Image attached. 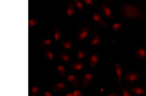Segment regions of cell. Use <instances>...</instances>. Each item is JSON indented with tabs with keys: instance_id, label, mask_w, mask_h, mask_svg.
<instances>
[{
	"instance_id": "obj_1",
	"label": "cell",
	"mask_w": 146,
	"mask_h": 96,
	"mask_svg": "<svg viewBox=\"0 0 146 96\" xmlns=\"http://www.w3.org/2000/svg\"><path fill=\"white\" fill-rule=\"evenodd\" d=\"M120 10L122 16L129 20H140L144 18L146 15L145 12L138 6L129 2L122 4Z\"/></svg>"
},
{
	"instance_id": "obj_2",
	"label": "cell",
	"mask_w": 146,
	"mask_h": 96,
	"mask_svg": "<svg viewBox=\"0 0 146 96\" xmlns=\"http://www.w3.org/2000/svg\"><path fill=\"white\" fill-rule=\"evenodd\" d=\"M91 28L90 26H83L80 28L77 33V41L80 42L86 39L88 36Z\"/></svg>"
},
{
	"instance_id": "obj_3",
	"label": "cell",
	"mask_w": 146,
	"mask_h": 96,
	"mask_svg": "<svg viewBox=\"0 0 146 96\" xmlns=\"http://www.w3.org/2000/svg\"><path fill=\"white\" fill-rule=\"evenodd\" d=\"M91 17L92 19L101 26L106 29H109V25L99 13L96 12H92L91 13Z\"/></svg>"
},
{
	"instance_id": "obj_4",
	"label": "cell",
	"mask_w": 146,
	"mask_h": 96,
	"mask_svg": "<svg viewBox=\"0 0 146 96\" xmlns=\"http://www.w3.org/2000/svg\"><path fill=\"white\" fill-rule=\"evenodd\" d=\"M140 74L136 71H127L125 74L124 78L125 80L129 82H134L139 78Z\"/></svg>"
},
{
	"instance_id": "obj_5",
	"label": "cell",
	"mask_w": 146,
	"mask_h": 96,
	"mask_svg": "<svg viewBox=\"0 0 146 96\" xmlns=\"http://www.w3.org/2000/svg\"><path fill=\"white\" fill-rule=\"evenodd\" d=\"M94 77L91 72H87L82 79L81 86L82 88H88L90 85Z\"/></svg>"
},
{
	"instance_id": "obj_6",
	"label": "cell",
	"mask_w": 146,
	"mask_h": 96,
	"mask_svg": "<svg viewBox=\"0 0 146 96\" xmlns=\"http://www.w3.org/2000/svg\"><path fill=\"white\" fill-rule=\"evenodd\" d=\"M66 79L74 89H77L79 87L80 82L78 76L74 74H70L68 76Z\"/></svg>"
},
{
	"instance_id": "obj_7",
	"label": "cell",
	"mask_w": 146,
	"mask_h": 96,
	"mask_svg": "<svg viewBox=\"0 0 146 96\" xmlns=\"http://www.w3.org/2000/svg\"><path fill=\"white\" fill-rule=\"evenodd\" d=\"M99 6L105 17L108 19H112L113 15L111 9L108 5L103 2L100 4Z\"/></svg>"
},
{
	"instance_id": "obj_8",
	"label": "cell",
	"mask_w": 146,
	"mask_h": 96,
	"mask_svg": "<svg viewBox=\"0 0 146 96\" xmlns=\"http://www.w3.org/2000/svg\"><path fill=\"white\" fill-rule=\"evenodd\" d=\"M134 56L135 58L141 60H145L146 59V51L143 47L138 48L135 51Z\"/></svg>"
},
{
	"instance_id": "obj_9",
	"label": "cell",
	"mask_w": 146,
	"mask_h": 96,
	"mask_svg": "<svg viewBox=\"0 0 146 96\" xmlns=\"http://www.w3.org/2000/svg\"><path fill=\"white\" fill-rule=\"evenodd\" d=\"M93 39L90 45L92 46L98 45L101 44V41L99 33L97 29H94L93 32Z\"/></svg>"
},
{
	"instance_id": "obj_10",
	"label": "cell",
	"mask_w": 146,
	"mask_h": 96,
	"mask_svg": "<svg viewBox=\"0 0 146 96\" xmlns=\"http://www.w3.org/2000/svg\"><path fill=\"white\" fill-rule=\"evenodd\" d=\"M114 67L117 77V80L119 84L121 82L122 79V67L121 62L115 63Z\"/></svg>"
},
{
	"instance_id": "obj_11",
	"label": "cell",
	"mask_w": 146,
	"mask_h": 96,
	"mask_svg": "<svg viewBox=\"0 0 146 96\" xmlns=\"http://www.w3.org/2000/svg\"><path fill=\"white\" fill-rule=\"evenodd\" d=\"M99 58L97 53H94L92 55L89 59V66L91 68L93 69L97 66L99 62Z\"/></svg>"
},
{
	"instance_id": "obj_12",
	"label": "cell",
	"mask_w": 146,
	"mask_h": 96,
	"mask_svg": "<svg viewBox=\"0 0 146 96\" xmlns=\"http://www.w3.org/2000/svg\"><path fill=\"white\" fill-rule=\"evenodd\" d=\"M67 16L69 17H72L76 13V7L74 4L70 1L68 2V7L66 10Z\"/></svg>"
},
{
	"instance_id": "obj_13",
	"label": "cell",
	"mask_w": 146,
	"mask_h": 96,
	"mask_svg": "<svg viewBox=\"0 0 146 96\" xmlns=\"http://www.w3.org/2000/svg\"><path fill=\"white\" fill-rule=\"evenodd\" d=\"M67 88L66 85L62 82L56 83L52 87V89L54 92H64Z\"/></svg>"
},
{
	"instance_id": "obj_14",
	"label": "cell",
	"mask_w": 146,
	"mask_h": 96,
	"mask_svg": "<svg viewBox=\"0 0 146 96\" xmlns=\"http://www.w3.org/2000/svg\"><path fill=\"white\" fill-rule=\"evenodd\" d=\"M84 66V63L81 61H78L73 62L71 65V68L74 71H79L83 69Z\"/></svg>"
},
{
	"instance_id": "obj_15",
	"label": "cell",
	"mask_w": 146,
	"mask_h": 96,
	"mask_svg": "<svg viewBox=\"0 0 146 96\" xmlns=\"http://www.w3.org/2000/svg\"><path fill=\"white\" fill-rule=\"evenodd\" d=\"M56 70L59 76L63 78L68 73L67 70L62 65L58 64L56 67Z\"/></svg>"
},
{
	"instance_id": "obj_16",
	"label": "cell",
	"mask_w": 146,
	"mask_h": 96,
	"mask_svg": "<svg viewBox=\"0 0 146 96\" xmlns=\"http://www.w3.org/2000/svg\"><path fill=\"white\" fill-rule=\"evenodd\" d=\"M131 92L136 95H140L144 94L145 91L143 89L139 87L133 86L129 88Z\"/></svg>"
},
{
	"instance_id": "obj_17",
	"label": "cell",
	"mask_w": 146,
	"mask_h": 96,
	"mask_svg": "<svg viewBox=\"0 0 146 96\" xmlns=\"http://www.w3.org/2000/svg\"><path fill=\"white\" fill-rule=\"evenodd\" d=\"M77 57L80 59H83L85 58L88 54L87 49L82 48H79L77 51Z\"/></svg>"
},
{
	"instance_id": "obj_18",
	"label": "cell",
	"mask_w": 146,
	"mask_h": 96,
	"mask_svg": "<svg viewBox=\"0 0 146 96\" xmlns=\"http://www.w3.org/2000/svg\"><path fill=\"white\" fill-rule=\"evenodd\" d=\"M58 57L64 61L67 62H69L71 60V57L68 51H63L59 54Z\"/></svg>"
},
{
	"instance_id": "obj_19",
	"label": "cell",
	"mask_w": 146,
	"mask_h": 96,
	"mask_svg": "<svg viewBox=\"0 0 146 96\" xmlns=\"http://www.w3.org/2000/svg\"><path fill=\"white\" fill-rule=\"evenodd\" d=\"M63 47L68 50H70L72 48L73 43L71 40L67 39L64 40L61 42Z\"/></svg>"
},
{
	"instance_id": "obj_20",
	"label": "cell",
	"mask_w": 146,
	"mask_h": 96,
	"mask_svg": "<svg viewBox=\"0 0 146 96\" xmlns=\"http://www.w3.org/2000/svg\"><path fill=\"white\" fill-rule=\"evenodd\" d=\"M55 32L54 34V38L56 42L58 41L62 37V32L57 26L54 27Z\"/></svg>"
},
{
	"instance_id": "obj_21",
	"label": "cell",
	"mask_w": 146,
	"mask_h": 96,
	"mask_svg": "<svg viewBox=\"0 0 146 96\" xmlns=\"http://www.w3.org/2000/svg\"><path fill=\"white\" fill-rule=\"evenodd\" d=\"M73 2L78 10L81 12H83L85 10L84 6L81 1L80 0H74Z\"/></svg>"
},
{
	"instance_id": "obj_22",
	"label": "cell",
	"mask_w": 146,
	"mask_h": 96,
	"mask_svg": "<svg viewBox=\"0 0 146 96\" xmlns=\"http://www.w3.org/2000/svg\"><path fill=\"white\" fill-rule=\"evenodd\" d=\"M28 26L30 27H36L39 24V20L36 18H33L28 21Z\"/></svg>"
},
{
	"instance_id": "obj_23",
	"label": "cell",
	"mask_w": 146,
	"mask_h": 96,
	"mask_svg": "<svg viewBox=\"0 0 146 96\" xmlns=\"http://www.w3.org/2000/svg\"><path fill=\"white\" fill-rule=\"evenodd\" d=\"M44 54L47 59L51 61H53L54 59V56L53 53L50 50H46L44 51Z\"/></svg>"
},
{
	"instance_id": "obj_24",
	"label": "cell",
	"mask_w": 146,
	"mask_h": 96,
	"mask_svg": "<svg viewBox=\"0 0 146 96\" xmlns=\"http://www.w3.org/2000/svg\"><path fill=\"white\" fill-rule=\"evenodd\" d=\"M39 91V87L38 86L35 85L32 87L31 91L30 96H37Z\"/></svg>"
},
{
	"instance_id": "obj_25",
	"label": "cell",
	"mask_w": 146,
	"mask_h": 96,
	"mask_svg": "<svg viewBox=\"0 0 146 96\" xmlns=\"http://www.w3.org/2000/svg\"><path fill=\"white\" fill-rule=\"evenodd\" d=\"M124 24L123 23L117 22L114 23L112 25V27L113 30L115 32L118 31L123 27Z\"/></svg>"
},
{
	"instance_id": "obj_26",
	"label": "cell",
	"mask_w": 146,
	"mask_h": 96,
	"mask_svg": "<svg viewBox=\"0 0 146 96\" xmlns=\"http://www.w3.org/2000/svg\"><path fill=\"white\" fill-rule=\"evenodd\" d=\"M52 43V41L50 39H46L42 42L40 47H44L50 45Z\"/></svg>"
},
{
	"instance_id": "obj_27",
	"label": "cell",
	"mask_w": 146,
	"mask_h": 96,
	"mask_svg": "<svg viewBox=\"0 0 146 96\" xmlns=\"http://www.w3.org/2000/svg\"><path fill=\"white\" fill-rule=\"evenodd\" d=\"M121 88L122 96H133L131 93L126 88L121 87Z\"/></svg>"
},
{
	"instance_id": "obj_28",
	"label": "cell",
	"mask_w": 146,
	"mask_h": 96,
	"mask_svg": "<svg viewBox=\"0 0 146 96\" xmlns=\"http://www.w3.org/2000/svg\"><path fill=\"white\" fill-rule=\"evenodd\" d=\"M84 3L89 6H93L96 5L95 2L92 0H83Z\"/></svg>"
},
{
	"instance_id": "obj_29",
	"label": "cell",
	"mask_w": 146,
	"mask_h": 96,
	"mask_svg": "<svg viewBox=\"0 0 146 96\" xmlns=\"http://www.w3.org/2000/svg\"><path fill=\"white\" fill-rule=\"evenodd\" d=\"M42 96H53L52 93L48 91L44 92L42 94Z\"/></svg>"
},
{
	"instance_id": "obj_30",
	"label": "cell",
	"mask_w": 146,
	"mask_h": 96,
	"mask_svg": "<svg viewBox=\"0 0 146 96\" xmlns=\"http://www.w3.org/2000/svg\"><path fill=\"white\" fill-rule=\"evenodd\" d=\"M106 96H120L119 93L115 92L109 93Z\"/></svg>"
},
{
	"instance_id": "obj_31",
	"label": "cell",
	"mask_w": 146,
	"mask_h": 96,
	"mask_svg": "<svg viewBox=\"0 0 146 96\" xmlns=\"http://www.w3.org/2000/svg\"><path fill=\"white\" fill-rule=\"evenodd\" d=\"M106 2H110V3H114L115 2L114 0H105L104 1Z\"/></svg>"
},
{
	"instance_id": "obj_32",
	"label": "cell",
	"mask_w": 146,
	"mask_h": 96,
	"mask_svg": "<svg viewBox=\"0 0 146 96\" xmlns=\"http://www.w3.org/2000/svg\"><path fill=\"white\" fill-rule=\"evenodd\" d=\"M73 94H72V93H68V94H67L66 95V96H73Z\"/></svg>"
},
{
	"instance_id": "obj_33",
	"label": "cell",
	"mask_w": 146,
	"mask_h": 96,
	"mask_svg": "<svg viewBox=\"0 0 146 96\" xmlns=\"http://www.w3.org/2000/svg\"><path fill=\"white\" fill-rule=\"evenodd\" d=\"M145 32H146V23H145Z\"/></svg>"
},
{
	"instance_id": "obj_34",
	"label": "cell",
	"mask_w": 146,
	"mask_h": 96,
	"mask_svg": "<svg viewBox=\"0 0 146 96\" xmlns=\"http://www.w3.org/2000/svg\"><path fill=\"white\" fill-rule=\"evenodd\" d=\"M145 45H146V39L145 40Z\"/></svg>"
},
{
	"instance_id": "obj_35",
	"label": "cell",
	"mask_w": 146,
	"mask_h": 96,
	"mask_svg": "<svg viewBox=\"0 0 146 96\" xmlns=\"http://www.w3.org/2000/svg\"></svg>"
}]
</instances>
